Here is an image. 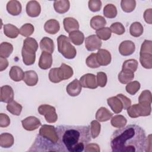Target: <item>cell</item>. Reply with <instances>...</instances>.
Listing matches in <instances>:
<instances>
[{"instance_id": "cell-53", "label": "cell", "mask_w": 152, "mask_h": 152, "mask_svg": "<svg viewBox=\"0 0 152 152\" xmlns=\"http://www.w3.org/2000/svg\"><path fill=\"white\" fill-rule=\"evenodd\" d=\"M116 96L120 99L123 105V109L126 110L131 104V100L122 94H118Z\"/></svg>"}, {"instance_id": "cell-45", "label": "cell", "mask_w": 152, "mask_h": 152, "mask_svg": "<svg viewBox=\"0 0 152 152\" xmlns=\"http://www.w3.org/2000/svg\"><path fill=\"white\" fill-rule=\"evenodd\" d=\"M87 65L91 68H97L100 66L97 62L96 58V53H92L86 59V61Z\"/></svg>"}, {"instance_id": "cell-38", "label": "cell", "mask_w": 152, "mask_h": 152, "mask_svg": "<svg viewBox=\"0 0 152 152\" xmlns=\"http://www.w3.org/2000/svg\"><path fill=\"white\" fill-rule=\"evenodd\" d=\"M138 65V63L136 59H130L128 60H126L122 64V70L134 72L137 69Z\"/></svg>"}, {"instance_id": "cell-2", "label": "cell", "mask_w": 152, "mask_h": 152, "mask_svg": "<svg viewBox=\"0 0 152 152\" xmlns=\"http://www.w3.org/2000/svg\"><path fill=\"white\" fill-rule=\"evenodd\" d=\"M56 129L58 152H82L91 141L89 126L62 125Z\"/></svg>"}, {"instance_id": "cell-31", "label": "cell", "mask_w": 152, "mask_h": 152, "mask_svg": "<svg viewBox=\"0 0 152 152\" xmlns=\"http://www.w3.org/2000/svg\"><path fill=\"white\" fill-rule=\"evenodd\" d=\"M137 107L139 117L149 116L151 113V104L150 103H139L138 104H137Z\"/></svg>"}, {"instance_id": "cell-18", "label": "cell", "mask_w": 152, "mask_h": 152, "mask_svg": "<svg viewBox=\"0 0 152 152\" xmlns=\"http://www.w3.org/2000/svg\"><path fill=\"white\" fill-rule=\"evenodd\" d=\"M63 24L65 31L68 33L75 30H78L80 27L78 21L72 17L65 18L63 21Z\"/></svg>"}, {"instance_id": "cell-32", "label": "cell", "mask_w": 152, "mask_h": 152, "mask_svg": "<svg viewBox=\"0 0 152 152\" xmlns=\"http://www.w3.org/2000/svg\"><path fill=\"white\" fill-rule=\"evenodd\" d=\"M126 119L121 115H116L112 116L110 119V124L115 128H122L126 124Z\"/></svg>"}, {"instance_id": "cell-34", "label": "cell", "mask_w": 152, "mask_h": 152, "mask_svg": "<svg viewBox=\"0 0 152 152\" xmlns=\"http://www.w3.org/2000/svg\"><path fill=\"white\" fill-rule=\"evenodd\" d=\"M13 51V46L8 42H2L0 45V57L8 58Z\"/></svg>"}, {"instance_id": "cell-35", "label": "cell", "mask_w": 152, "mask_h": 152, "mask_svg": "<svg viewBox=\"0 0 152 152\" xmlns=\"http://www.w3.org/2000/svg\"><path fill=\"white\" fill-rule=\"evenodd\" d=\"M22 109V106L15 100H12L7 105V110L11 114L15 116H19L21 114Z\"/></svg>"}, {"instance_id": "cell-20", "label": "cell", "mask_w": 152, "mask_h": 152, "mask_svg": "<svg viewBox=\"0 0 152 152\" xmlns=\"http://www.w3.org/2000/svg\"><path fill=\"white\" fill-rule=\"evenodd\" d=\"M107 102L115 113H119L123 109V105L120 99L116 96L108 98Z\"/></svg>"}, {"instance_id": "cell-52", "label": "cell", "mask_w": 152, "mask_h": 152, "mask_svg": "<svg viewBox=\"0 0 152 152\" xmlns=\"http://www.w3.org/2000/svg\"><path fill=\"white\" fill-rule=\"evenodd\" d=\"M49 80L53 83H58L61 81L60 80L58 72V68H52L49 72Z\"/></svg>"}, {"instance_id": "cell-30", "label": "cell", "mask_w": 152, "mask_h": 152, "mask_svg": "<svg viewBox=\"0 0 152 152\" xmlns=\"http://www.w3.org/2000/svg\"><path fill=\"white\" fill-rule=\"evenodd\" d=\"M69 39L72 43L79 46L83 44L84 40V35L83 32L75 30L69 33Z\"/></svg>"}, {"instance_id": "cell-40", "label": "cell", "mask_w": 152, "mask_h": 152, "mask_svg": "<svg viewBox=\"0 0 152 152\" xmlns=\"http://www.w3.org/2000/svg\"><path fill=\"white\" fill-rule=\"evenodd\" d=\"M121 6L124 12H131L135 8L136 1L135 0H122Z\"/></svg>"}, {"instance_id": "cell-16", "label": "cell", "mask_w": 152, "mask_h": 152, "mask_svg": "<svg viewBox=\"0 0 152 152\" xmlns=\"http://www.w3.org/2000/svg\"><path fill=\"white\" fill-rule=\"evenodd\" d=\"M52 64V56L51 53L42 52L39 61V66L42 69L50 68Z\"/></svg>"}, {"instance_id": "cell-57", "label": "cell", "mask_w": 152, "mask_h": 152, "mask_svg": "<svg viewBox=\"0 0 152 152\" xmlns=\"http://www.w3.org/2000/svg\"><path fill=\"white\" fill-rule=\"evenodd\" d=\"M8 62L6 58L0 57V71H2L7 68Z\"/></svg>"}, {"instance_id": "cell-11", "label": "cell", "mask_w": 152, "mask_h": 152, "mask_svg": "<svg viewBox=\"0 0 152 152\" xmlns=\"http://www.w3.org/2000/svg\"><path fill=\"white\" fill-rule=\"evenodd\" d=\"M98 63L100 66H107L110 64L112 56L110 53L106 49H100L96 53Z\"/></svg>"}, {"instance_id": "cell-1", "label": "cell", "mask_w": 152, "mask_h": 152, "mask_svg": "<svg viewBox=\"0 0 152 152\" xmlns=\"http://www.w3.org/2000/svg\"><path fill=\"white\" fill-rule=\"evenodd\" d=\"M145 140L143 128L132 124L116 130L111 136L110 142L113 152H142Z\"/></svg>"}, {"instance_id": "cell-9", "label": "cell", "mask_w": 152, "mask_h": 152, "mask_svg": "<svg viewBox=\"0 0 152 152\" xmlns=\"http://www.w3.org/2000/svg\"><path fill=\"white\" fill-rule=\"evenodd\" d=\"M21 124L24 129L28 131L36 130L41 125L40 120L36 117L33 116L27 117L22 120Z\"/></svg>"}, {"instance_id": "cell-12", "label": "cell", "mask_w": 152, "mask_h": 152, "mask_svg": "<svg viewBox=\"0 0 152 152\" xmlns=\"http://www.w3.org/2000/svg\"><path fill=\"white\" fill-rule=\"evenodd\" d=\"M14 95V91L11 86L8 85H5L1 87V102L8 103L13 100Z\"/></svg>"}, {"instance_id": "cell-28", "label": "cell", "mask_w": 152, "mask_h": 152, "mask_svg": "<svg viewBox=\"0 0 152 152\" xmlns=\"http://www.w3.org/2000/svg\"><path fill=\"white\" fill-rule=\"evenodd\" d=\"M90 26L95 30H97L100 28L104 27L106 24V21L105 18L101 15H96L92 17L90 20Z\"/></svg>"}, {"instance_id": "cell-5", "label": "cell", "mask_w": 152, "mask_h": 152, "mask_svg": "<svg viewBox=\"0 0 152 152\" xmlns=\"http://www.w3.org/2000/svg\"><path fill=\"white\" fill-rule=\"evenodd\" d=\"M39 134L41 137L47 139L58 146V135L56 129L54 126L43 125L40 128Z\"/></svg>"}, {"instance_id": "cell-56", "label": "cell", "mask_w": 152, "mask_h": 152, "mask_svg": "<svg viewBox=\"0 0 152 152\" xmlns=\"http://www.w3.org/2000/svg\"><path fill=\"white\" fill-rule=\"evenodd\" d=\"M144 18L145 21L149 24H151L152 23V9L149 8L146 10L144 12Z\"/></svg>"}, {"instance_id": "cell-25", "label": "cell", "mask_w": 152, "mask_h": 152, "mask_svg": "<svg viewBox=\"0 0 152 152\" xmlns=\"http://www.w3.org/2000/svg\"><path fill=\"white\" fill-rule=\"evenodd\" d=\"M9 75L11 80L15 82H18L24 79V72L20 67L12 66L9 72Z\"/></svg>"}, {"instance_id": "cell-36", "label": "cell", "mask_w": 152, "mask_h": 152, "mask_svg": "<svg viewBox=\"0 0 152 152\" xmlns=\"http://www.w3.org/2000/svg\"><path fill=\"white\" fill-rule=\"evenodd\" d=\"M134 78V72L122 70L118 75V80L119 82L123 84L131 82Z\"/></svg>"}, {"instance_id": "cell-44", "label": "cell", "mask_w": 152, "mask_h": 152, "mask_svg": "<svg viewBox=\"0 0 152 152\" xmlns=\"http://www.w3.org/2000/svg\"><path fill=\"white\" fill-rule=\"evenodd\" d=\"M20 34L24 37H28L31 36L34 30V26L30 23H26L23 25L20 28Z\"/></svg>"}, {"instance_id": "cell-54", "label": "cell", "mask_w": 152, "mask_h": 152, "mask_svg": "<svg viewBox=\"0 0 152 152\" xmlns=\"http://www.w3.org/2000/svg\"><path fill=\"white\" fill-rule=\"evenodd\" d=\"M10 124V119L9 116L3 113H0V126L1 128H6Z\"/></svg>"}, {"instance_id": "cell-41", "label": "cell", "mask_w": 152, "mask_h": 152, "mask_svg": "<svg viewBox=\"0 0 152 152\" xmlns=\"http://www.w3.org/2000/svg\"><path fill=\"white\" fill-rule=\"evenodd\" d=\"M101 130V125L96 120H93L90 123V132L91 138L95 139L100 134Z\"/></svg>"}, {"instance_id": "cell-23", "label": "cell", "mask_w": 152, "mask_h": 152, "mask_svg": "<svg viewBox=\"0 0 152 152\" xmlns=\"http://www.w3.org/2000/svg\"><path fill=\"white\" fill-rule=\"evenodd\" d=\"M53 7L55 11L59 14L66 12L70 7V2L68 0H59L53 2Z\"/></svg>"}, {"instance_id": "cell-58", "label": "cell", "mask_w": 152, "mask_h": 152, "mask_svg": "<svg viewBox=\"0 0 152 152\" xmlns=\"http://www.w3.org/2000/svg\"><path fill=\"white\" fill-rule=\"evenodd\" d=\"M151 135H149L147 138H146L145 140V147H144V151H148V148H150V150L151 151Z\"/></svg>"}, {"instance_id": "cell-27", "label": "cell", "mask_w": 152, "mask_h": 152, "mask_svg": "<svg viewBox=\"0 0 152 152\" xmlns=\"http://www.w3.org/2000/svg\"><path fill=\"white\" fill-rule=\"evenodd\" d=\"M14 142V139L12 134L7 132L0 135V146L2 148H10Z\"/></svg>"}, {"instance_id": "cell-17", "label": "cell", "mask_w": 152, "mask_h": 152, "mask_svg": "<svg viewBox=\"0 0 152 152\" xmlns=\"http://www.w3.org/2000/svg\"><path fill=\"white\" fill-rule=\"evenodd\" d=\"M58 72L59 77L61 81L70 78L74 74L72 68L70 66L64 63L61 65L60 67L58 68Z\"/></svg>"}, {"instance_id": "cell-21", "label": "cell", "mask_w": 152, "mask_h": 152, "mask_svg": "<svg viewBox=\"0 0 152 152\" xmlns=\"http://www.w3.org/2000/svg\"><path fill=\"white\" fill-rule=\"evenodd\" d=\"M44 29L46 33L50 34H55L57 33L60 29L59 23L56 20L50 19L45 23Z\"/></svg>"}, {"instance_id": "cell-50", "label": "cell", "mask_w": 152, "mask_h": 152, "mask_svg": "<svg viewBox=\"0 0 152 152\" xmlns=\"http://www.w3.org/2000/svg\"><path fill=\"white\" fill-rule=\"evenodd\" d=\"M151 53L152 54V42L148 40H145L142 43L140 54Z\"/></svg>"}, {"instance_id": "cell-22", "label": "cell", "mask_w": 152, "mask_h": 152, "mask_svg": "<svg viewBox=\"0 0 152 152\" xmlns=\"http://www.w3.org/2000/svg\"><path fill=\"white\" fill-rule=\"evenodd\" d=\"M38 75L37 73L33 70L27 71L24 72V81L28 86H34L38 82Z\"/></svg>"}, {"instance_id": "cell-6", "label": "cell", "mask_w": 152, "mask_h": 152, "mask_svg": "<svg viewBox=\"0 0 152 152\" xmlns=\"http://www.w3.org/2000/svg\"><path fill=\"white\" fill-rule=\"evenodd\" d=\"M38 112L40 115H43L47 122L55 123L58 119V115L56 109L53 106L49 104H42L38 107Z\"/></svg>"}, {"instance_id": "cell-13", "label": "cell", "mask_w": 152, "mask_h": 152, "mask_svg": "<svg viewBox=\"0 0 152 152\" xmlns=\"http://www.w3.org/2000/svg\"><path fill=\"white\" fill-rule=\"evenodd\" d=\"M41 12L40 4L36 1H30L27 2L26 5V12L31 17H38Z\"/></svg>"}, {"instance_id": "cell-26", "label": "cell", "mask_w": 152, "mask_h": 152, "mask_svg": "<svg viewBox=\"0 0 152 152\" xmlns=\"http://www.w3.org/2000/svg\"><path fill=\"white\" fill-rule=\"evenodd\" d=\"M112 116L113 113L104 107H100L96 113V119L100 122L107 121L110 119Z\"/></svg>"}, {"instance_id": "cell-46", "label": "cell", "mask_w": 152, "mask_h": 152, "mask_svg": "<svg viewBox=\"0 0 152 152\" xmlns=\"http://www.w3.org/2000/svg\"><path fill=\"white\" fill-rule=\"evenodd\" d=\"M23 46L36 52L38 49V43L32 37H27L24 40Z\"/></svg>"}, {"instance_id": "cell-39", "label": "cell", "mask_w": 152, "mask_h": 152, "mask_svg": "<svg viewBox=\"0 0 152 152\" xmlns=\"http://www.w3.org/2000/svg\"><path fill=\"white\" fill-rule=\"evenodd\" d=\"M117 13L116 7L112 4H107L103 8V15L106 18H114L116 17Z\"/></svg>"}, {"instance_id": "cell-24", "label": "cell", "mask_w": 152, "mask_h": 152, "mask_svg": "<svg viewBox=\"0 0 152 152\" xmlns=\"http://www.w3.org/2000/svg\"><path fill=\"white\" fill-rule=\"evenodd\" d=\"M40 48L42 52H46L52 54L54 50L53 41L48 37H44L40 42Z\"/></svg>"}, {"instance_id": "cell-14", "label": "cell", "mask_w": 152, "mask_h": 152, "mask_svg": "<svg viewBox=\"0 0 152 152\" xmlns=\"http://www.w3.org/2000/svg\"><path fill=\"white\" fill-rule=\"evenodd\" d=\"M23 63L26 65H33L36 61V52L23 46L21 50Z\"/></svg>"}, {"instance_id": "cell-7", "label": "cell", "mask_w": 152, "mask_h": 152, "mask_svg": "<svg viewBox=\"0 0 152 152\" xmlns=\"http://www.w3.org/2000/svg\"><path fill=\"white\" fill-rule=\"evenodd\" d=\"M82 87L95 89L98 86L96 81V76L93 74L88 73L83 75L80 79Z\"/></svg>"}, {"instance_id": "cell-55", "label": "cell", "mask_w": 152, "mask_h": 152, "mask_svg": "<svg viewBox=\"0 0 152 152\" xmlns=\"http://www.w3.org/2000/svg\"><path fill=\"white\" fill-rule=\"evenodd\" d=\"M84 151L86 152H99L100 149L98 144L95 143H88L86 146Z\"/></svg>"}, {"instance_id": "cell-48", "label": "cell", "mask_w": 152, "mask_h": 152, "mask_svg": "<svg viewBox=\"0 0 152 152\" xmlns=\"http://www.w3.org/2000/svg\"><path fill=\"white\" fill-rule=\"evenodd\" d=\"M110 29L111 31H112L113 33L117 35H122L125 31L124 26L121 23H119V22H116L113 23L110 26Z\"/></svg>"}, {"instance_id": "cell-42", "label": "cell", "mask_w": 152, "mask_h": 152, "mask_svg": "<svg viewBox=\"0 0 152 152\" xmlns=\"http://www.w3.org/2000/svg\"><path fill=\"white\" fill-rule=\"evenodd\" d=\"M140 83L138 81H134L127 83L125 89L126 92L129 94L135 95L140 90Z\"/></svg>"}, {"instance_id": "cell-43", "label": "cell", "mask_w": 152, "mask_h": 152, "mask_svg": "<svg viewBox=\"0 0 152 152\" xmlns=\"http://www.w3.org/2000/svg\"><path fill=\"white\" fill-rule=\"evenodd\" d=\"M112 31L109 27H103L96 30V36L103 40H107L111 37Z\"/></svg>"}, {"instance_id": "cell-19", "label": "cell", "mask_w": 152, "mask_h": 152, "mask_svg": "<svg viewBox=\"0 0 152 152\" xmlns=\"http://www.w3.org/2000/svg\"><path fill=\"white\" fill-rule=\"evenodd\" d=\"M7 10L8 12L12 15H18L21 12V4L18 1H10L7 4Z\"/></svg>"}, {"instance_id": "cell-15", "label": "cell", "mask_w": 152, "mask_h": 152, "mask_svg": "<svg viewBox=\"0 0 152 152\" xmlns=\"http://www.w3.org/2000/svg\"><path fill=\"white\" fill-rule=\"evenodd\" d=\"M82 90V86L78 79H74L66 86V90L68 95L72 97H75L80 94Z\"/></svg>"}, {"instance_id": "cell-10", "label": "cell", "mask_w": 152, "mask_h": 152, "mask_svg": "<svg viewBox=\"0 0 152 152\" xmlns=\"http://www.w3.org/2000/svg\"><path fill=\"white\" fill-rule=\"evenodd\" d=\"M135 50L134 43L131 40H124L121 43L119 46V52L122 56H129L132 55Z\"/></svg>"}, {"instance_id": "cell-37", "label": "cell", "mask_w": 152, "mask_h": 152, "mask_svg": "<svg viewBox=\"0 0 152 152\" xmlns=\"http://www.w3.org/2000/svg\"><path fill=\"white\" fill-rule=\"evenodd\" d=\"M140 62L145 69L152 68V54L142 53L140 54Z\"/></svg>"}, {"instance_id": "cell-51", "label": "cell", "mask_w": 152, "mask_h": 152, "mask_svg": "<svg viewBox=\"0 0 152 152\" xmlns=\"http://www.w3.org/2000/svg\"><path fill=\"white\" fill-rule=\"evenodd\" d=\"M90 10L92 12H97L102 8V2L100 0H90L88 2Z\"/></svg>"}, {"instance_id": "cell-47", "label": "cell", "mask_w": 152, "mask_h": 152, "mask_svg": "<svg viewBox=\"0 0 152 152\" xmlns=\"http://www.w3.org/2000/svg\"><path fill=\"white\" fill-rule=\"evenodd\" d=\"M151 101H152L151 93L150 90H145L142 91L138 97L139 103H148L151 104Z\"/></svg>"}, {"instance_id": "cell-4", "label": "cell", "mask_w": 152, "mask_h": 152, "mask_svg": "<svg viewBox=\"0 0 152 152\" xmlns=\"http://www.w3.org/2000/svg\"><path fill=\"white\" fill-rule=\"evenodd\" d=\"M28 151H58V147L57 145L38 134Z\"/></svg>"}, {"instance_id": "cell-29", "label": "cell", "mask_w": 152, "mask_h": 152, "mask_svg": "<svg viewBox=\"0 0 152 152\" xmlns=\"http://www.w3.org/2000/svg\"><path fill=\"white\" fill-rule=\"evenodd\" d=\"M4 33L7 37L11 39H14L18 36V34H20V30L14 25L7 24L4 26Z\"/></svg>"}, {"instance_id": "cell-3", "label": "cell", "mask_w": 152, "mask_h": 152, "mask_svg": "<svg viewBox=\"0 0 152 152\" xmlns=\"http://www.w3.org/2000/svg\"><path fill=\"white\" fill-rule=\"evenodd\" d=\"M58 50L64 57L68 59H74L77 55L76 49L70 42L69 39L65 35H60L57 39Z\"/></svg>"}, {"instance_id": "cell-8", "label": "cell", "mask_w": 152, "mask_h": 152, "mask_svg": "<svg viewBox=\"0 0 152 152\" xmlns=\"http://www.w3.org/2000/svg\"><path fill=\"white\" fill-rule=\"evenodd\" d=\"M102 44V42L101 40L95 34L87 37L85 40V46L88 51H94L100 49Z\"/></svg>"}, {"instance_id": "cell-49", "label": "cell", "mask_w": 152, "mask_h": 152, "mask_svg": "<svg viewBox=\"0 0 152 152\" xmlns=\"http://www.w3.org/2000/svg\"><path fill=\"white\" fill-rule=\"evenodd\" d=\"M107 81V75L105 72H99L96 75V81L98 86L104 87L106 86Z\"/></svg>"}, {"instance_id": "cell-33", "label": "cell", "mask_w": 152, "mask_h": 152, "mask_svg": "<svg viewBox=\"0 0 152 152\" xmlns=\"http://www.w3.org/2000/svg\"><path fill=\"white\" fill-rule=\"evenodd\" d=\"M144 31L142 25L140 22H134L131 24L129 27L130 34L135 37L141 36Z\"/></svg>"}]
</instances>
